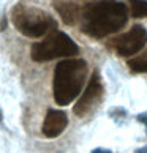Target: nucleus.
<instances>
[{
  "label": "nucleus",
  "instance_id": "1",
  "mask_svg": "<svg viewBox=\"0 0 147 153\" xmlns=\"http://www.w3.org/2000/svg\"><path fill=\"white\" fill-rule=\"evenodd\" d=\"M128 8L119 0L89 2L81 11V30L92 38H104L127 24Z\"/></svg>",
  "mask_w": 147,
  "mask_h": 153
},
{
  "label": "nucleus",
  "instance_id": "12",
  "mask_svg": "<svg viewBox=\"0 0 147 153\" xmlns=\"http://www.w3.org/2000/svg\"><path fill=\"white\" fill-rule=\"evenodd\" d=\"M92 153H112L111 150H106V149H95Z\"/></svg>",
  "mask_w": 147,
  "mask_h": 153
},
{
  "label": "nucleus",
  "instance_id": "14",
  "mask_svg": "<svg viewBox=\"0 0 147 153\" xmlns=\"http://www.w3.org/2000/svg\"><path fill=\"white\" fill-rule=\"evenodd\" d=\"M136 153H147V145H146V147H143V149H139Z\"/></svg>",
  "mask_w": 147,
  "mask_h": 153
},
{
  "label": "nucleus",
  "instance_id": "9",
  "mask_svg": "<svg viewBox=\"0 0 147 153\" xmlns=\"http://www.w3.org/2000/svg\"><path fill=\"white\" fill-rule=\"evenodd\" d=\"M128 66L133 73H147V49L143 54L128 60Z\"/></svg>",
  "mask_w": 147,
  "mask_h": 153
},
{
  "label": "nucleus",
  "instance_id": "11",
  "mask_svg": "<svg viewBox=\"0 0 147 153\" xmlns=\"http://www.w3.org/2000/svg\"><path fill=\"white\" fill-rule=\"evenodd\" d=\"M136 118H138V122H141V123L144 125V126H146V131H147V112H143V114H139Z\"/></svg>",
  "mask_w": 147,
  "mask_h": 153
},
{
  "label": "nucleus",
  "instance_id": "13",
  "mask_svg": "<svg viewBox=\"0 0 147 153\" xmlns=\"http://www.w3.org/2000/svg\"><path fill=\"white\" fill-rule=\"evenodd\" d=\"M5 27H7V18H2V22H0V30H5Z\"/></svg>",
  "mask_w": 147,
  "mask_h": 153
},
{
  "label": "nucleus",
  "instance_id": "5",
  "mask_svg": "<svg viewBox=\"0 0 147 153\" xmlns=\"http://www.w3.org/2000/svg\"><path fill=\"white\" fill-rule=\"evenodd\" d=\"M103 93H104V88H103V82H101V76L98 71H93L92 77L89 79V84H87L86 90H84V93L81 95V98L78 100V103L73 107V112L78 117L89 115L101 103Z\"/></svg>",
  "mask_w": 147,
  "mask_h": 153
},
{
  "label": "nucleus",
  "instance_id": "2",
  "mask_svg": "<svg viewBox=\"0 0 147 153\" xmlns=\"http://www.w3.org/2000/svg\"><path fill=\"white\" fill-rule=\"evenodd\" d=\"M87 76V63L82 59H66L59 62L54 70L52 95L54 101L60 106H66L75 101L82 92Z\"/></svg>",
  "mask_w": 147,
  "mask_h": 153
},
{
  "label": "nucleus",
  "instance_id": "4",
  "mask_svg": "<svg viewBox=\"0 0 147 153\" xmlns=\"http://www.w3.org/2000/svg\"><path fill=\"white\" fill-rule=\"evenodd\" d=\"M79 52L78 44L63 32L55 30L43 39L33 43L30 49V57L33 62H49L60 57H73Z\"/></svg>",
  "mask_w": 147,
  "mask_h": 153
},
{
  "label": "nucleus",
  "instance_id": "8",
  "mask_svg": "<svg viewBox=\"0 0 147 153\" xmlns=\"http://www.w3.org/2000/svg\"><path fill=\"white\" fill-rule=\"evenodd\" d=\"M52 7L66 25H75L81 19V8L75 0H52Z\"/></svg>",
  "mask_w": 147,
  "mask_h": 153
},
{
  "label": "nucleus",
  "instance_id": "3",
  "mask_svg": "<svg viewBox=\"0 0 147 153\" xmlns=\"http://www.w3.org/2000/svg\"><path fill=\"white\" fill-rule=\"evenodd\" d=\"M11 22L16 30L29 38H41L55 32L57 21L41 8L19 2L11 8Z\"/></svg>",
  "mask_w": 147,
  "mask_h": 153
},
{
  "label": "nucleus",
  "instance_id": "7",
  "mask_svg": "<svg viewBox=\"0 0 147 153\" xmlns=\"http://www.w3.org/2000/svg\"><path fill=\"white\" fill-rule=\"evenodd\" d=\"M66 125H68V117H66V114L63 111L49 109L46 117H44L41 133H43L44 137L54 139V137H57V136H60L65 131Z\"/></svg>",
  "mask_w": 147,
  "mask_h": 153
},
{
  "label": "nucleus",
  "instance_id": "6",
  "mask_svg": "<svg viewBox=\"0 0 147 153\" xmlns=\"http://www.w3.org/2000/svg\"><path fill=\"white\" fill-rule=\"evenodd\" d=\"M147 44V30L143 25H133L130 32H127L125 35L119 36L114 39V49L117 55L120 57H131V55L138 54L141 49Z\"/></svg>",
  "mask_w": 147,
  "mask_h": 153
},
{
  "label": "nucleus",
  "instance_id": "10",
  "mask_svg": "<svg viewBox=\"0 0 147 153\" xmlns=\"http://www.w3.org/2000/svg\"><path fill=\"white\" fill-rule=\"evenodd\" d=\"M133 18H147V0H128Z\"/></svg>",
  "mask_w": 147,
  "mask_h": 153
}]
</instances>
